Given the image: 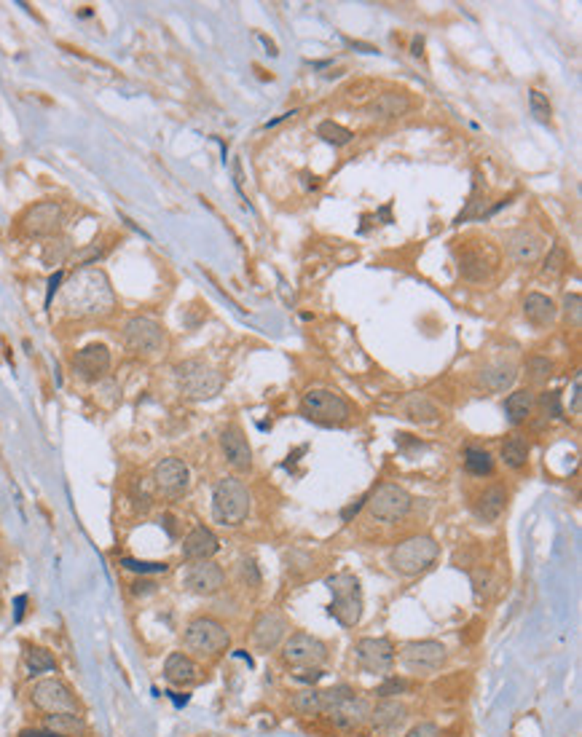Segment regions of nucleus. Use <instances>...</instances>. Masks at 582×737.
Instances as JSON below:
<instances>
[{"label": "nucleus", "mask_w": 582, "mask_h": 737, "mask_svg": "<svg viewBox=\"0 0 582 737\" xmlns=\"http://www.w3.org/2000/svg\"><path fill=\"white\" fill-rule=\"evenodd\" d=\"M116 295L100 269H78L62 287V306L70 316H102L113 309Z\"/></svg>", "instance_id": "f257e3e1"}, {"label": "nucleus", "mask_w": 582, "mask_h": 737, "mask_svg": "<svg viewBox=\"0 0 582 737\" xmlns=\"http://www.w3.org/2000/svg\"><path fill=\"white\" fill-rule=\"evenodd\" d=\"M253 499L247 485L237 478H223L212 491V518L220 526H239L247 520Z\"/></svg>", "instance_id": "f03ea898"}, {"label": "nucleus", "mask_w": 582, "mask_h": 737, "mask_svg": "<svg viewBox=\"0 0 582 737\" xmlns=\"http://www.w3.org/2000/svg\"><path fill=\"white\" fill-rule=\"evenodd\" d=\"M300 416L322 426H338L352 419L349 400L333 389H309L300 397Z\"/></svg>", "instance_id": "7ed1b4c3"}, {"label": "nucleus", "mask_w": 582, "mask_h": 737, "mask_svg": "<svg viewBox=\"0 0 582 737\" xmlns=\"http://www.w3.org/2000/svg\"><path fill=\"white\" fill-rule=\"evenodd\" d=\"M328 590L333 595L330 601V614L338 619V625L343 628H355L362 617V590H359V579L355 574H336L328 576Z\"/></svg>", "instance_id": "20e7f679"}, {"label": "nucleus", "mask_w": 582, "mask_h": 737, "mask_svg": "<svg viewBox=\"0 0 582 737\" xmlns=\"http://www.w3.org/2000/svg\"><path fill=\"white\" fill-rule=\"evenodd\" d=\"M440 555V544L435 542L427 534H416L408 536L405 542H400L392 550V569L405 574V576H416V574L432 569V563Z\"/></svg>", "instance_id": "39448f33"}, {"label": "nucleus", "mask_w": 582, "mask_h": 737, "mask_svg": "<svg viewBox=\"0 0 582 737\" xmlns=\"http://www.w3.org/2000/svg\"><path fill=\"white\" fill-rule=\"evenodd\" d=\"M411 504H414L411 494L397 482H381L365 496L368 515L376 523H400L411 512Z\"/></svg>", "instance_id": "423d86ee"}, {"label": "nucleus", "mask_w": 582, "mask_h": 737, "mask_svg": "<svg viewBox=\"0 0 582 737\" xmlns=\"http://www.w3.org/2000/svg\"><path fill=\"white\" fill-rule=\"evenodd\" d=\"M175 373H178L180 391L185 397H191V400H209V397H215L218 391L223 389V376L201 360L180 362L175 367Z\"/></svg>", "instance_id": "0eeeda50"}, {"label": "nucleus", "mask_w": 582, "mask_h": 737, "mask_svg": "<svg viewBox=\"0 0 582 737\" xmlns=\"http://www.w3.org/2000/svg\"><path fill=\"white\" fill-rule=\"evenodd\" d=\"M228 644H231V635H228L223 622H218V619L196 617L185 628V647L196 651V654L215 657V654L225 651Z\"/></svg>", "instance_id": "6e6552de"}, {"label": "nucleus", "mask_w": 582, "mask_h": 737, "mask_svg": "<svg viewBox=\"0 0 582 737\" xmlns=\"http://www.w3.org/2000/svg\"><path fill=\"white\" fill-rule=\"evenodd\" d=\"M459 269L470 282H486L499 269V252L491 241H470L459 252Z\"/></svg>", "instance_id": "1a4fd4ad"}, {"label": "nucleus", "mask_w": 582, "mask_h": 737, "mask_svg": "<svg viewBox=\"0 0 582 737\" xmlns=\"http://www.w3.org/2000/svg\"><path fill=\"white\" fill-rule=\"evenodd\" d=\"M32 705L44 713H78V700L73 689L60 678H44L32 687Z\"/></svg>", "instance_id": "9d476101"}, {"label": "nucleus", "mask_w": 582, "mask_h": 737, "mask_svg": "<svg viewBox=\"0 0 582 737\" xmlns=\"http://www.w3.org/2000/svg\"><path fill=\"white\" fill-rule=\"evenodd\" d=\"M282 660L293 668H319L328 660V644L312 633H293L284 641Z\"/></svg>", "instance_id": "9b49d317"}, {"label": "nucleus", "mask_w": 582, "mask_h": 737, "mask_svg": "<svg viewBox=\"0 0 582 737\" xmlns=\"http://www.w3.org/2000/svg\"><path fill=\"white\" fill-rule=\"evenodd\" d=\"M19 223H22V231L27 236H35V239L54 236L65 223V210L57 201H38V204L25 210Z\"/></svg>", "instance_id": "f8f14e48"}, {"label": "nucleus", "mask_w": 582, "mask_h": 737, "mask_svg": "<svg viewBox=\"0 0 582 737\" xmlns=\"http://www.w3.org/2000/svg\"><path fill=\"white\" fill-rule=\"evenodd\" d=\"M124 344L137 354H153L164 346V330L150 316H132L124 325Z\"/></svg>", "instance_id": "ddd939ff"}, {"label": "nucleus", "mask_w": 582, "mask_h": 737, "mask_svg": "<svg viewBox=\"0 0 582 737\" xmlns=\"http://www.w3.org/2000/svg\"><path fill=\"white\" fill-rule=\"evenodd\" d=\"M448 660V651L440 641H408L400 649V662L414 673H430L437 670Z\"/></svg>", "instance_id": "4468645a"}, {"label": "nucleus", "mask_w": 582, "mask_h": 737, "mask_svg": "<svg viewBox=\"0 0 582 737\" xmlns=\"http://www.w3.org/2000/svg\"><path fill=\"white\" fill-rule=\"evenodd\" d=\"M355 657L365 673H387L395 665V647L389 638H362L355 647Z\"/></svg>", "instance_id": "2eb2a0df"}, {"label": "nucleus", "mask_w": 582, "mask_h": 737, "mask_svg": "<svg viewBox=\"0 0 582 737\" xmlns=\"http://www.w3.org/2000/svg\"><path fill=\"white\" fill-rule=\"evenodd\" d=\"M225 582V574L218 563L212 560H196L194 566H188V572L183 574V585L185 590H191L196 595H212L218 593Z\"/></svg>", "instance_id": "dca6fc26"}, {"label": "nucleus", "mask_w": 582, "mask_h": 737, "mask_svg": "<svg viewBox=\"0 0 582 737\" xmlns=\"http://www.w3.org/2000/svg\"><path fill=\"white\" fill-rule=\"evenodd\" d=\"M153 482L164 496H180L191 485V472L180 459H164L153 469Z\"/></svg>", "instance_id": "f3484780"}, {"label": "nucleus", "mask_w": 582, "mask_h": 737, "mask_svg": "<svg viewBox=\"0 0 582 737\" xmlns=\"http://www.w3.org/2000/svg\"><path fill=\"white\" fill-rule=\"evenodd\" d=\"M73 370L84 381H100L110 370V349L102 344H89L81 351H75Z\"/></svg>", "instance_id": "a211bd4d"}, {"label": "nucleus", "mask_w": 582, "mask_h": 737, "mask_svg": "<svg viewBox=\"0 0 582 737\" xmlns=\"http://www.w3.org/2000/svg\"><path fill=\"white\" fill-rule=\"evenodd\" d=\"M284 633H287V619L277 609H269V611H263L260 617L255 619L253 641L260 651H271V649H277L282 644Z\"/></svg>", "instance_id": "6ab92c4d"}, {"label": "nucleus", "mask_w": 582, "mask_h": 737, "mask_svg": "<svg viewBox=\"0 0 582 737\" xmlns=\"http://www.w3.org/2000/svg\"><path fill=\"white\" fill-rule=\"evenodd\" d=\"M505 244H508L510 257H512L515 263H521V266L537 263L539 255L545 252V241H542V236L534 234V231H529V228H515V231H510Z\"/></svg>", "instance_id": "aec40b11"}, {"label": "nucleus", "mask_w": 582, "mask_h": 737, "mask_svg": "<svg viewBox=\"0 0 582 737\" xmlns=\"http://www.w3.org/2000/svg\"><path fill=\"white\" fill-rule=\"evenodd\" d=\"M220 448H223L225 459H228V464L234 466V469L247 472V469L253 466V448H250L247 437H244V432H242L237 424H231V426H225L223 429V435H220Z\"/></svg>", "instance_id": "412c9836"}, {"label": "nucleus", "mask_w": 582, "mask_h": 737, "mask_svg": "<svg viewBox=\"0 0 582 737\" xmlns=\"http://www.w3.org/2000/svg\"><path fill=\"white\" fill-rule=\"evenodd\" d=\"M218 550H220V542H218L215 531L207 526H196L183 539V557H188V560H209Z\"/></svg>", "instance_id": "4be33fe9"}, {"label": "nucleus", "mask_w": 582, "mask_h": 737, "mask_svg": "<svg viewBox=\"0 0 582 737\" xmlns=\"http://www.w3.org/2000/svg\"><path fill=\"white\" fill-rule=\"evenodd\" d=\"M368 713H371V703L365 697H357V694H349L338 708L330 710V719L336 726L341 729H352V726H359V724L368 722Z\"/></svg>", "instance_id": "5701e85b"}, {"label": "nucleus", "mask_w": 582, "mask_h": 737, "mask_svg": "<svg viewBox=\"0 0 582 737\" xmlns=\"http://www.w3.org/2000/svg\"><path fill=\"white\" fill-rule=\"evenodd\" d=\"M164 678L172 687H191L199 678V668H196V662L188 654L172 651L164 660Z\"/></svg>", "instance_id": "b1692460"}, {"label": "nucleus", "mask_w": 582, "mask_h": 737, "mask_svg": "<svg viewBox=\"0 0 582 737\" xmlns=\"http://www.w3.org/2000/svg\"><path fill=\"white\" fill-rule=\"evenodd\" d=\"M408 110H411V100H408V94H403V91H384V94H378L373 102H371L373 119H381V121L400 119Z\"/></svg>", "instance_id": "393cba45"}, {"label": "nucleus", "mask_w": 582, "mask_h": 737, "mask_svg": "<svg viewBox=\"0 0 582 737\" xmlns=\"http://www.w3.org/2000/svg\"><path fill=\"white\" fill-rule=\"evenodd\" d=\"M515 365L510 362H494L489 367H483L478 373V384L486 391H505L515 384Z\"/></svg>", "instance_id": "a878e982"}, {"label": "nucleus", "mask_w": 582, "mask_h": 737, "mask_svg": "<svg viewBox=\"0 0 582 737\" xmlns=\"http://www.w3.org/2000/svg\"><path fill=\"white\" fill-rule=\"evenodd\" d=\"M523 314L531 325L537 327H548L553 319H555V303L542 295V292H529L526 301H523Z\"/></svg>", "instance_id": "bb28decb"}, {"label": "nucleus", "mask_w": 582, "mask_h": 737, "mask_svg": "<svg viewBox=\"0 0 582 737\" xmlns=\"http://www.w3.org/2000/svg\"><path fill=\"white\" fill-rule=\"evenodd\" d=\"M405 716H408V708H405L403 703H397V700H381L376 708H371L368 722L373 724L376 729H392V726L403 724Z\"/></svg>", "instance_id": "cd10ccee"}, {"label": "nucleus", "mask_w": 582, "mask_h": 737, "mask_svg": "<svg viewBox=\"0 0 582 737\" xmlns=\"http://www.w3.org/2000/svg\"><path fill=\"white\" fill-rule=\"evenodd\" d=\"M44 729L60 737H84L89 732L86 722L78 713H48L44 722Z\"/></svg>", "instance_id": "c85d7f7f"}, {"label": "nucleus", "mask_w": 582, "mask_h": 737, "mask_svg": "<svg viewBox=\"0 0 582 737\" xmlns=\"http://www.w3.org/2000/svg\"><path fill=\"white\" fill-rule=\"evenodd\" d=\"M505 504H508V491L502 485H494L489 491H483V496L478 499V518L486 523H494L505 512Z\"/></svg>", "instance_id": "c756f323"}, {"label": "nucleus", "mask_w": 582, "mask_h": 737, "mask_svg": "<svg viewBox=\"0 0 582 737\" xmlns=\"http://www.w3.org/2000/svg\"><path fill=\"white\" fill-rule=\"evenodd\" d=\"M531 407H534V394H531L529 389L512 391L508 400H505V413H508L510 424L526 421V416L531 413Z\"/></svg>", "instance_id": "7c9ffc66"}, {"label": "nucleus", "mask_w": 582, "mask_h": 737, "mask_svg": "<svg viewBox=\"0 0 582 737\" xmlns=\"http://www.w3.org/2000/svg\"><path fill=\"white\" fill-rule=\"evenodd\" d=\"M25 665H27L30 676H41V673L57 670V660H54L51 651L44 647H27V651H25Z\"/></svg>", "instance_id": "2f4dec72"}, {"label": "nucleus", "mask_w": 582, "mask_h": 737, "mask_svg": "<svg viewBox=\"0 0 582 737\" xmlns=\"http://www.w3.org/2000/svg\"><path fill=\"white\" fill-rule=\"evenodd\" d=\"M405 413H408L414 421H435V419L440 416L437 405H435L430 397H424V394L408 397V400H405Z\"/></svg>", "instance_id": "473e14b6"}, {"label": "nucleus", "mask_w": 582, "mask_h": 737, "mask_svg": "<svg viewBox=\"0 0 582 737\" xmlns=\"http://www.w3.org/2000/svg\"><path fill=\"white\" fill-rule=\"evenodd\" d=\"M499 456H502V461H505L510 469H521V466H526V459H529V445H526V440H521V437H510V440L502 442Z\"/></svg>", "instance_id": "72a5a7b5"}, {"label": "nucleus", "mask_w": 582, "mask_h": 737, "mask_svg": "<svg viewBox=\"0 0 582 737\" xmlns=\"http://www.w3.org/2000/svg\"><path fill=\"white\" fill-rule=\"evenodd\" d=\"M317 137H319L322 142L333 145V148H341V145H349V142L355 140V132H349L346 126L336 123V121H322V123L317 126Z\"/></svg>", "instance_id": "f704fd0d"}, {"label": "nucleus", "mask_w": 582, "mask_h": 737, "mask_svg": "<svg viewBox=\"0 0 582 737\" xmlns=\"http://www.w3.org/2000/svg\"><path fill=\"white\" fill-rule=\"evenodd\" d=\"M464 469L475 478H483V475H491L494 472V459L489 451L483 448H467L464 453Z\"/></svg>", "instance_id": "c9c22d12"}, {"label": "nucleus", "mask_w": 582, "mask_h": 737, "mask_svg": "<svg viewBox=\"0 0 582 737\" xmlns=\"http://www.w3.org/2000/svg\"><path fill=\"white\" fill-rule=\"evenodd\" d=\"M293 708H296L298 713H303V716H317V713H322L319 692H317V689H306V692L296 694V697H293Z\"/></svg>", "instance_id": "e433bc0d"}, {"label": "nucleus", "mask_w": 582, "mask_h": 737, "mask_svg": "<svg viewBox=\"0 0 582 737\" xmlns=\"http://www.w3.org/2000/svg\"><path fill=\"white\" fill-rule=\"evenodd\" d=\"M405 692H408V681H405V678L392 676V678H387L384 684H378L373 694L378 697V700H395L397 694H405Z\"/></svg>", "instance_id": "4c0bfd02"}, {"label": "nucleus", "mask_w": 582, "mask_h": 737, "mask_svg": "<svg viewBox=\"0 0 582 737\" xmlns=\"http://www.w3.org/2000/svg\"><path fill=\"white\" fill-rule=\"evenodd\" d=\"M349 694H355V692H352L349 687H343V684H341V687H333V689H325V692H319V703H322V710H325V713H330L333 708L341 705V703L346 700V697H349Z\"/></svg>", "instance_id": "58836bf2"}, {"label": "nucleus", "mask_w": 582, "mask_h": 737, "mask_svg": "<svg viewBox=\"0 0 582 737\" xmlns=\"http://www.w3.org/2000/svg\"><path fill=\"white\" fill-rule=\"evenodd\" d=\"M526 373H529V378H531L534 384H542V381L550 378L553 365H550V360H545V357H531L529 365H526Z\"/></svg>", "instance_id": "ea45409f"}, {"label": "nucleus", "mask_w": 582, "mask_h": 737, "mask_svg": "<svg viewBox=\"0 0 582 737\" xmlns=\"http://www.w3.org/2000/svg\"><path fill=\"white\" fill-rule=\"evenodd\" d=\"M121 566L126 572H135V574H164L166 572V563H148V560H135V557H124Z\"/></svg>", "instance_id": "a19ab883"}, {"label": "nucleus", "mask_w": 582, "mask_h": 737, "mask_svg": "<svg viewBox=\"0 0 582 737\" xmlns=\"http://www.w3.org/2000/svg\"><path fill=\"white\" fill-rule=\"evenodd\" d=\"M529 102H531V113H534L539 121L550 119V102H548V97H545L542 91H537V89L529 91Z\"/></svg>", "instance_id": "79ce46f5"}, {"label": "nucleus", "mask_w": 582, "mask_h": 737, "mask_svg": "<svg viewBox=\"0 0 582 737\" xmlns=\"http://www.w3.org/2000/svg\"><path fill=\"white\" fill-rule=\"evenodd\" d=\"M239 574H242V582L247 587H260V572H258L253 557H242Z\"/></svg>", "instance_id": "37998d69"}, {"label": "nucleus", "mask_w": 582, "mask_h": 737, "mask_svg": "<svg viewBox=\"0 0 582 737\" xmlns=\"http://www.w3.org/2000/svg\"><path fill=\"white\" fill-rule=\"evenodd\" d=\"M582 301H580V295L577 292H569L567 298H564V311H567V319L574 325V327H580V322H582Z\"/></svg>", "instance_id": "c03bdc74"}, {"label": "nucleus", "mask_w": 582, "mask_h": 737, "mask_svg": "<svg viewBox=\"0 0 582 737\" xmlns=\"http://www.w3.org/2000/svg\"><path fill=\"white\" fill-rule=\"evenodd\" d=\"M564 266H567V252H564L561 247H553L550 255H548V260H545V273L564 271Z\"/></svg>", "instance_id": "a18cd8bd"}, {"label": "nucleus", "mask_w": 582, "mask_h": 737, "mask_svg": "<svg viewBox=\"0 0 582 737\" xmlns=\"http://www.w3.org/2000/svg\"><path fill=\"white\" fill-rule=\"evenodd\" d=\"M539 405L548 416H561V394L558 391H545L539 397Z\"/></svg>", "instance_id": "49530a36"}, {"label": "nucleus", "mask_w": 582, "mask_h": 737, "mask_svg": "<svg viewBox=\"0 0 582 737\" xmlns=\"http://www.w3.org/2000/svg\"><path fill=\"white\" fill-rule=\"evenodd\" d=\"M405 737H440V729H437V724H432V722H421V724H416V726H414Z\"/></svg>", "instance_id": "de8ad7c7"}, {"label": "nucleus", "mask_w": 582, "mask_h": 737, "mask_svg": "<svg viewBox=\"0 0 582 737\" xmlns=\"http://www.w3.org/2000/svg\"><path fill=\"white\" fill-rule=\"evenodd\" d=\"M60 282H62V273L57 271L54 276H51V282H48V295H46V306L51 303V298H54V292H57V287H60Z\"/></svg>", "instance_id": "09e8293b"}, {"label": "nucleus", "mask_w": 582, "mask_h": 737, "mask_svg": "<svg viewBox=\"0 0 582 737\" xmlns=\"http://www.w3.org/2000/svg\"><path fill=\"white\" fill-rule=\"evenodd\" d=\"M19 737H60V735H54V732H48V729H22Z\"/></svg>", "instance_id": "8fccbe9b"}, {"label": "nucleus", "mask_w": 582, "mask_h": 737, "mask_svg": "<svg viewBox=\"0 0 582 737\" xmlns=\"http://www.w3.org/2000/svg\"><path fill=\"white\" fill-rule=\"evenodd\" d=\"M571 400H574L571 410H574V413H580V378H574V394H571Z\"/></svg>", "instance_id": "3c124183"}, {"label": "nucleus", "mask_w": 582, "mask_h": 737, "mask_svg": "<svg viewBox=\"0 0 582 737\" xmlns=\"http://www.w3.org/2000/svg\"><path fill=\"white\" fill-rule=\"evenodd\" d=\"M362 507H365V499H359L357 504H352V507H346V510H343V520H349V518H352L355 512H359V510H362Z\"/></svg>", "instance_id": "603ef678"}, {"label": "nucleus", "mask_w": 582, "mask_h": 737, "mask_svg": "<svg viewBox=\"0 0 582 737\" xmlns=\"http://www.w3.org/2000/svg\"><path fill=\"white\" fill-rule=\"evenodd\" d=\"M156 590V585H150V582H135V595H140V593H153Z\"/></svg>", "instance_id": "864d4df0"}, {"label": "nucleus", "mask_w": 582, "mask_h": 737, "mask_svg": "<svg viewBox=\"0 0 582 737\" xmlns=\"http://www.w3.org/2000/svg\"><path fill=\"white\" fill-rule=\"evenodd\" d=\"M25 606H27V598H25V595H19V598H16V614H14L16 622L22 619V611H25Z\"/></svg>", "instance_id": "5fc2aeb1"}]
</instances>
